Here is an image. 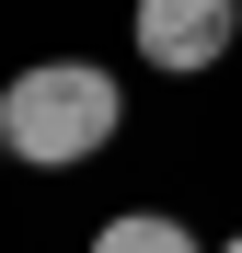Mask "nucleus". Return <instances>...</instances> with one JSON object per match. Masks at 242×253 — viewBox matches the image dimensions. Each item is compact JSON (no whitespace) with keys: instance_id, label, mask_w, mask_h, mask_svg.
<instances>
[{"instance_id":"2","label":"nucleus","mask_w":242,"mask_h":253,"mask_svg":"<svg viewBox=\"0 0 242 253\" xmlns=\"http://www.w3.org/2000/svg\"><path fill=\"white\" fill-rule=\"evenodd\" d=\"M127 46L161 81H208L242 46V0H127Z\"/></svg>"},{"instance_id":"3","label":"nucleus","mask_w":242,"mask_h":253,"mask_svg":"<svg viewBox=\"0 0 242 253\" xmlns=\"http://www.w3.org/2000/svg\"><path fill=\"white\" fill-rule=\"evenodd\" d=\"M93 253H208V242H196L173 207H115V219L93 230Z\"/></svg>"},{"instance_id":"1","label":"nucleus","mask_w":242,"mask_h":253,"mask_svg":"<svg viewBox=\"0 0 242 253\" xmlns=\"http://www.w3.org/2000/svg\"><path fill=\"white\" fill-rule=\"evenodd\" d=\"M115 126H127V81L104 58H23L0 81V150L23 173H81L115 150Z\"/></svg>"},{"instance_id":"4","label":"nucleus","mask_w":242,"mask_h":253,"mask_svg":"<svg viewBox=\"0 0 242 253\" xmlns=\"http://www.w3.org/2000/svg\"><path fill=\"white\" fill-rule=\"evenodd\" d=\"M208 253H242V230H231V242H208Z\"/></svg>"}]
</instances>
